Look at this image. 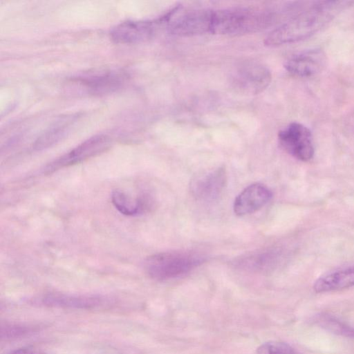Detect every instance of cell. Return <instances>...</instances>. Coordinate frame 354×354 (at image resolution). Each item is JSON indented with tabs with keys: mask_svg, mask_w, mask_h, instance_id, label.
Segmentation results:
<instances>
[{
	"mask_svg": "<svg viewBox=\"0 0 354 354\" xmlns=\"http://www.w3.org/2000/svg\"><path fill=\"white\" fill-rule=\"evenodd\" d=\"M350 3L342 1L311 2L304 11L271 31L264 43L276 46L306 39L320 30Z\"/></svg>",
	"mask_w": 354,
	"mask_h": 354,
	"instance_id": "obj_1",
	"label": "cell"
},
{
	"mask_svg": "<svg viewBox=\"0 0 354 354\" xmlns=\"http://www.w3.org/2000/svg\"><path fill=\"white\" fill-rule=\"evenodd\" d=\"M274 18L270 11L254 8L211 10L209 33L227 36L250 34L266 28Z\"/></svg>",
	"mask_w": 354,
	"mask_h": 354,
	"instance_id": "obj_2",
	"label": "cell"
},
{
	"mask_svg": "<svg viewBox=\"0 0 354 354\" xmlns=\"http://www.w3.org/2000/svg\"><path fill=\"white\" fill-rule=\"evenodd\" d=\"M205 261V257L196 252H163L148 257L145 268L150 277L167 280L189 272Z\"/></svg>",
	"mask_w": 354,
	"mask_h": 354,
	"instance_id": "obj_3",
	"label": "cell"
},
{
	"mask_svg": "<svg viewBox=\"0 0 354 354\" xmlns=\"http://www.w3.org/2000/svg\"><path fill=\"white\" fill-rule=\"evenodd\" d=\"M110 146L111 140L107 136H94L48 164L44 169V173L50 174L64 167L80 163L102 153Z\"/></svg>",
	"mask_w": 354,
	"mask_h": 354,
	"instance_id": "obj_4",
	"label": "cell"
},
{
	"mask_svg": "<svg viewBox=\"0 0 354 354\" xmlns=\"http://www.w3.org/2000/svg\"><path fill=\"white\" fill-rule=\"evenodd\" d=\"M281 147L294 158L308 161L314 156L313 136L308 127L299 122H292L278 133Z\"/></svg>",
	"mask_w": 354,
	"mask_h": 354,
	"instance_id": "obj_5",
	"label": "cell"
},
{
	"mask_svg": "<svg viewBox=\"0 0 354 354\" xmlns=\"http://www.w3.org/2000/svg\"><path fill=\"white\" fill-rule=\"evenodd\" d=\"M271 80L272 73L269 68L254 62L241 63L232 76L233 86L248 95L261 93L270 85Z\"/></svg>",
	"mask_w": 354,
	"mask_h": 354,
	"instance_id": "obj_6",
	"label": "cell"
},
{
	"mask_svg": "<svg viewBox=\"0 0 354 354\" xmlns=\"http://www.w3.org/2000/svg\"><path fill=\"white\" fill-rule=\"evenodd\" d=\"M226 182L225 169L217 167L195 175L190 182V192L199 201H210L221 195Z\"/></svg>",
	"mask_w": 354,
	"mask_h": 354,
	"instance_id": "obj_7",
	"label": "cell"
},
{
	"mask_svg": "<svg viewBox=\"0 0 354 354\" xmlns=\"http://www.w3.org/2000/svg\"><path fill=\"white\" fill-rule=\"evenodd\" d=\"M210 15L211 10L196 9L185 12L173 20L169 17L168 30L172 35L182 37L209 33Z\"/></svg>",
	"mask_w": 354,
	"mask_h": 354,
	"instance_id": "obj_8",
	"label": "cell"
},
{
	"mask_svg": "<svg viewBox=\"0 0 354 354\" xmlns=\"http://www.w3.org/2000/svg\"><path fill=\"white\" fill-rule=\"evenodd\" d=\"M127 79L124 72L117 70H100L89 72L74 79L75 83L93 95L107 94L121 88Z\"/></svg>",
	"mask_w": 354,
	"mask_h": 354,
	"instance_id": "obj_9",
	"label": "cell"
},
{
	"mask_svg": "<svg viewBox=\"0 0 354 354\" xmlns=\"http://www.w3.org/2000/svg\"><path fill=\"white\" fill-rule=\"evenodd\" d=\"M272 196V193L266 185L259 183L251 184L234 199V212L240 216L252 214L265 206Z\"/></svg>",
	"mask_w": 354,
	"mask_h": 354,
	"instance_id": "obj_10",
	"label": "cell"
},
{
	"mask_svg": "<svg viewBox=\"0 0 354 354\" xmlns=\"http://www.w3.org/2000/svg\"><path fill=\"white\" fill-rule=\"evenodd\" d=\"M326 62L324 53L320 49L302 51L290 57L284 67L290 73L299 77H310L321 72Z\"/></svg>",
	"mask_w": 354,
	"mask_h": 354,
	"instance_id": "obj_11",
	"label": "cell"
},
{
	"mask_svg": "<svg viewBox=\"0 0 354 354\" xmlns=\"http://www.w3.org/2000/svg\"><path fill=\"white\" fill-rule=\"evenodd\" d=\"M154 31L153 21L128 20L113 28L110 35L115 43L132 44L148 40L153 36Z\"/></svg>",
	"mask_w": 354,
	"mask_h": 354,
	"instance_id": "obj_12",
	"label": "cell"
},
{
	"mask_svg": "<svg viewBox=\"0 0 354 354\" xmlns=\"http://www.w3.org/2000/svg\"><path fill=\"white\" fill-rule=\"evenodd\" d=\"M44 305L62 308L95 309L109 305L110 301L101 296L49 294L42 298Z\"/></svg>",
	"mask_w": 354,
	"mask_h": 354,
	"instance_id": "obj_13",
	"label": "cell"
},
{
	"mask_svg": "<svg viewBox=\"0 0 354 354\" xmlns=\"http://www.w3.org/2000/svg\"><path fill=\"white\" fill-rule=\"evenodd\" d=\"M111 201L115 209L126 216H138L151 212L155 207L154 197L149 193H143L136 198L116 189L111 194Z\"/></svg>",
	"mask_w": 354,
	"mask_h": 354,
	"instance_id": "obj_14",
	"label": "cell"
},
{
	"mask_svg": "<svg viewBox=\"0 0 354 354\" xmlns=\"http://www.w3.org/2000/svg\"><path fill=\"white\" fill-rule=\"evenodd\" d=\"M354 286V264L333 270L318 278L313 288L317 292L342 290Z\"/></svg>",
	"mask_w": 354,
	"mask_h": 354,
	"instance_id": "obj_15",
	"label": "cell"
},
{
	"mask_svg": "<svg viewBox=\"0 0 354 354\" xmlns=\"http://www.w3.org/2000/svg\"><path fill=\"white\" fill-rule=\"evenodd\" d=\"M279 258L274 250H263L241 257L236 262L239 267L252 271H266L273 268Z\"/></svg>",
	"mask_w": 354,
	"mask_h": 354,
	"instance_id": "obj_16",
	"label": "cell"
},
{
	"mask_svg": "<svg viewBox=\"0 0 354 354\" xmlns=\"http://www.w3.org/2000/svg\"><path fill=\"white\" fill-rule=\"evenodd\" d=\"M314 322L321 328L341 336L354 338V328L326 313L315 315Z\"/></svg>",
	"mask_w": 354,
	"mask_h": 354,
	"instance_id": "obj_17",
	"label": "cell"
},
{
	"mask_svg": "<svg viewBox=\"0 0 354 354\" xmlns=\"http://www.w3.org/2000/svg\"><path fill=\"white\" fill-rule=\"evenodd\" d=\"M42 326L39 324L21 322H4L1 324V338L12 340L28 337L39 331Z\"/></svg>",
	"mask_w": 354,
	"mask_h": 354,
	"instance_id": "obj_18",
	"label": "cell"
},
{
	"mask_svg": "<svg viewBox=\"0 0 354 354\" xmlns=\"http://www.w3.org/2000/svg\"><path fill=\"white\" fill-rule=\"evenodd\" d=\"M68 122L59 121L43 133L35 142L33 147L36 150H41L57 142L66 133Z\"/></svg>",
	"mask_w": 354,
	"mask_h": 354,
	"instance_id": "obj_19",
	"label": "cell"
},
{
	"mask_svg": "<svg viewBox=\"0 0 354 354\" xmlns=\"http://www.w3.org/2000/svg\"><path fill=\"white\" fill-rule=\"evenodd\" d=\"M257 354H299L289 344L281 342H268L261 344Z\"/></svg>",
	"mask_w": 354,
	"mask_h": 354,
	"instance_id": "obj_20",
	"label": "cell"
},
{
	"mask_svg": "<svg viewBox=\"0 0 354 354\" xmlns=\"http://www.w3.org/2000/svg\"><path fill=\"white\" fill-rule=\"evenodd\" d=\"M6 354H47L33 348L23 347L12 350Z\"/></svg>",
	"mask_w": 354,
	"mask_h": 354,
	"instance_id": "obj_21",
	"label": "cell"
},
{
	"mask_svg": "<svg viewBox=\"0 0 354 354\" xmlns=\"http://www.w3.org/2000/svg\"><path fill=\"white\" fill-rule=\"evenodd\" d=\"M348 129L354 136V112L350 116L348 120Z\"/></svg>",
	"mask_w": 354,
	"mask_h": 354,
	"instance_id": "obj_22",
	"label": "cell"
}]
</instances>
